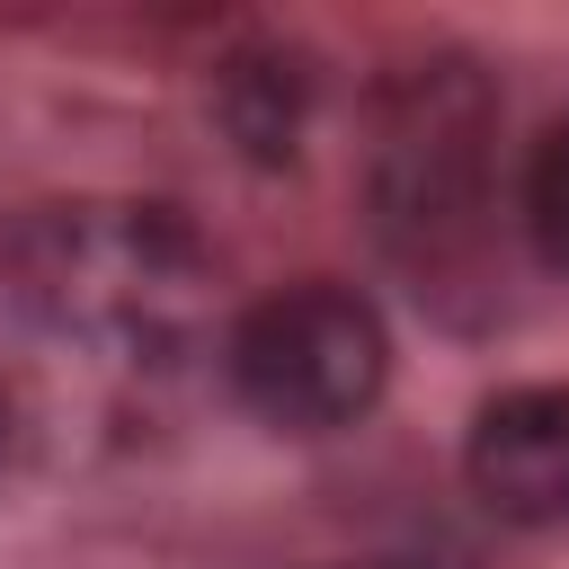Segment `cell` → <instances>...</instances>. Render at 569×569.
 Segmentation results:
<instances>
[{
  "label": "cell",
  "mask_w": 569,
  "mask_h": 569,
  "mask_svg": "<svg viewBox=\"0 0 569 569\" xmlns=\"http://www.w3.org/2000/svg\"><path fill=\"white\" fill-rule=\"evenodd\" d=\"M0 293L53 347L142 365V356H169L204 329L213 258L169 204L80 196V204H36L9 222Z\"/></svg>",
  "instance_id": "obj_1"
},
{
  "label": "cell",
  "mask_w": 569,
  "mask_h": 569,
  "mask_svg": "<svg viewBox=\"0 0 569 569\" xmlns=\"http://www.w3.org/2000/svg\"><path fill=\"white\" fill-rule=\"evenodd\" d=\"M222 365H231V391L284 427V436H329L347 418H365L382 400V373H391V338H382V311L347 284H284L267 302H249L222 338Z\"/></svg>",
  "instance_id": "obj_3"
},
{
  "label": "cell",
  "mask_w": 569,
  "mask_h": 569,
  "mask_svg": "<svg viewBox=\"0 0 569 569\" xmlns=\"http://www.w3.org/2000/svg\"><path fill=\"white\" fill-rule=\"evenodd\" d=\"M516 213H525V240L542 249V267L569 276V116L525 151V196H516Z\"/></svg>",
  "instance_id": "obj_6"
},
{
  "label": "cell",
  "mask_w": 569,
  "mask_h": 569,
  "mask_svg": "<svg viewBox=\"0 0 569 569\" xmlns=\"http://www.w3.org/2000/svg\"><path fill=\"white\" fill-rule=\"evenodd\" d=\"M0 436H9V409H0Z\"/></svg>",
  "instance_id": "obj_7"
},
{
  "label": "cell",
  "mask_w": 569,
  "mask_h": 569,
  "mask_svg": "<svg viewBox=\"0 0 569 569\" xmlns=\"http://www.w3.org/2000/svg\"><path fill=\"white\" fill-rule=\"evenodd\" d=\"M222 116H231V133H240L258 160H284L293 133H302V71L276 62V53H240V62L222 71Z\"/></svg>",
  "instance_id": "obj_5"
},
{
  "label": "cell",
  "mask_w": 569,
  "mask_h": 569,
  "mask_svg": "<svg viewBox=\"0 0 569 569\" xmlns=\"http://www.w3.org/2000/svg\"><path fill=\"white\" fill-rule=\"evenodd\" d=\"M489 133H498V98L471 62H418L391 80L373 133V213L400 258L453 267L480 240Z\"/></svg>",
  "instance_id": "obj_2"
},
{
  "label": "cell",
  "mask_w": 569,
  "mask_h": 569,
  "mask_svg": "<svg viewBox=\"0 0 569 569\" xmlns=\"http://www.w3.org/2000/svg\"><path fill=\"white\" fill-rule=\"evenodd\" d=\"M462 471L516 525H569V382H516L471 418Z\"/></svg>",
  "instance_id": "obj_4"
}]
</instances>
